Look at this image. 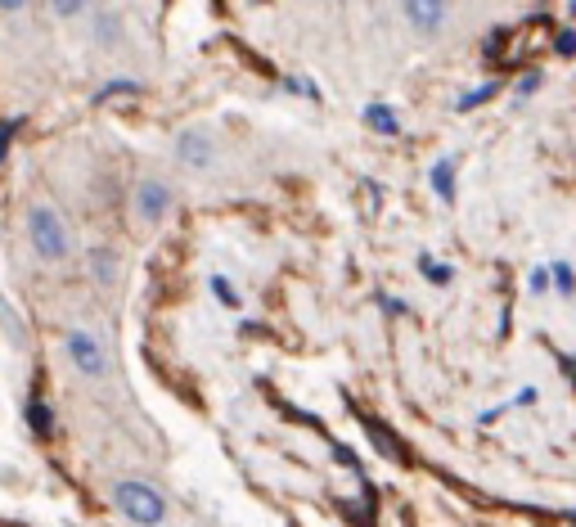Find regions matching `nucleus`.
<instances>
[{
    "label": "nucleus",
    "mask_w": 576,
    "mask_h": 527,
    "mask_svg": "<svg viewBox=\"0 0 576 527\" xmlns=\"http://www.w3.org/2000/svg\"><path fill=\"white\" fill-rule=\"evenodd\" d=\"M365 127H374L378 136H401V122H396V113L387 109V104H369V109H365Z\"/></svg>",
    "instance_id": "8"
},
{
    "label": "nucleus",
    "mask_w": 576,
    "mask_h": 527,
    "mask_svg": "<svg viewBox=\"0 0 576 527\" xmlns=\"http://www.w3.org/2000/svg\"><path fill=\"white\" fill-rule=\"evenodd\" d=\"M27 424H32V428H36V433H41V437H50L54 419H50V406H45L41 397H32V401H27Z\"/></svg>",
    "instance_id": "12"
},
{
    "label": "nucleus",
    "mask_w": 576,
    "mask_h": 527,
    "mask_svg": "<svg viewBox=\"0 0 576 527\" xmlns=\"http://www.w3.org/2000/svg\"><path fill=\"white\" fill-rule=\"evenodd\" d=\"M90 275H95L104 289L117 280V257H113V248H95V253H90Z\"/></svg>",
    "instance_id": "10"
},
{
    "label": "nucleus",
    "mask_w": 576,
    "mask_h": 527,
    "mask_svg": "<svg viewBox=\"0 0 576 527\" xmlns=\"http://www.w3.org/2000/svg\"><path fill=\"white\" fill-rule=\"evenodd\" d=\"M122 91H126V95H135V91H140V86H135V82H131V77H113V82H108V86H104V91H95V104L113 100V95H122Z\"/></svg>",
    "instance_id": "14"
},
{
    "label": "nucleus",
    "mask_w": 576,
    "mask_h": 527,
    "mask_svg": "<svg viewBox=\"0 0 576 527\" xmlns=\"http://www.w3.org/2000/svg\"><path fill=\"white\" fill-rule=\"evenodd\" d=\"M27 239H32V253L41 262H68L72 253V235H68V221L59 217V208L45 199L27 203Z\"/></svg>",
    "instance_id": "1"
},
{
    "label": "nucleus",
    "mask_w": 576,
    "mask_h": 527,
    "mask_svg": "<svg viewBox=\"0 0 576 527\" xmlns=\"http://www.w3.org/2000/svg\"><path fill=\"white\" fill-rule=\"evenodd\" d=\"M113 500L135 527H158L167 518V496L158 487H149L144 478H122L113 487Z\"/></svg>",
    "instance_id": "3"
},
{
    "label": "nucleus",
    "mask_w": 576,
    "mask_h": 527,
    "mask_svg": "<svg viewBox=\"0 0 576 527\" xmlns=\"http://www.w3.org/2000/svg\"><path fill=\"white\" fill-rule=\"evenodd\" d=\"M171 208H176V190H171L167 181L144 176V181L135 185V217H140L144 226H162V221L171 217Z\"/></svg>",
    "instance_id": "4"
},
{
    "label": "nucleus",
    "mask_w": 576,
    "mask_h": 527,
    "mask_svg": "<svg viewBox=\"0 0 576 527\" xmlns=\"http://www.w3.org/2000/svg\"><path fill=\"white\" fill-rule=\"evenodd\" d=\"M59 10V19H77L81 10H90V5H77V0H63V5H54Z\"/></svg>",
    "instance_id": "21"
},
{
    "label": "nucleus",
    "mask_w": 576,
    "mask_h": 527,
    "mask_svg": "<svg viewBox=\"0 0 576 527\" xmlns=\"http://www.w3.org/2000/svg\"><path fill=\"white\" fill-rule=\"evenodd\" d=\"M572 10H576V5H572Z\"/></svg>",
    "instance_id": "24"
},
{
    "label": "nucleus",
    "mask_w": 576,
    "mask_h": 527,
    "mask_svg": "<svg viewBox=\"0 0 576 527\" xmlns=\"http://www.w3.org/2000/svg\"><path fill=\"white\" fill-rule=\"evenodd\" d=\"M495 95V82H482L477 91H468V95H459V109H477V104H486Z\"/></svg>",
    "instance_id": "16"
},
{
    "label": "nucleus",
    "mask_w": 576,
    "mask_h": 527,
    "mask_svg": "<svg viewBox=\"0 0 576 527\" xmlns=\"http://www.w3.org/2000/svg\"><path fill=\"white\" fill-rule=\"evenodd\" d=\"M63 352H68L72 370H77L81 379H108V370H113V356H108L104 334L90 325L68 329V334H63Z\"/></svg>",
    "instance_id": "2"
},
{
    "label": "nucleus",
    "mask_w": 576,
    "mask_h": 527,
    "mask_svg": "<svg viewBox=\"0 0 576 527\" xmlns=\"http://www.w3.org/2000/svg\"><path fill=\"white\" fill-rule=\"evenodd\" d=\"M536 397H540V392H536V388H522V392H518V397H513V401H509V406H531V401H536Z\"/></svg>",
    "instance_id": "22"
},
{
    "label": "nucleus",
    "mask_w": 576,
    "mask_h": 527,
    "mask_svg": "<svg viewBox=\"0 0 576 527\" xmlns=\"http://www.w3.org/2000/svg\"><path fill=\"white\" fill-rule=\"evenodd\" d=\"M428 181H432V194H437L441 203L455 199V163H450V158H437V163H432Z\"/></svg>",
    "instance_id": "7"
},
{
    "label": "nucleus",
    "mask_w": 576,
    "mask_h": 527,
    "mask_svg": "<svg viewBox=\"0 0 576 527\" xmlns=\"http://www.w3.org/2000/svg\"><path fill=\"white\" fill-rule=\"evenodd\" d=\"M549 284H554V280H549V271H545V266H536V271H531V275H527V289H531V293H536V298H540V293H545V289H549Z\"/></svg>",
    "instance_id": "19"
},
{
    "label": "nucleus",
    "mask_w": 576,
    "mask_h": 527,
    "mask_svg": "<svg viewBox=\"0 0 576 527\" xmlns=\"http://www.w3.org/2000/svg\"><path fill=\"white\" fill-rule=\"evenodd\" d=\"M536 91H540V73H536V68H531V73L518 82V95H536Z\"/></svg>",
    "instance_id": "20"
},
{
    "label": "nucleus",
    "mask_w": 576,
    "mask_h": 527,
    "mask_svg": "<svg viewBox=\"0 0 576 527\" xmlns=\"http://www.w3.org/2000/svg\"><path fill=\"white\" fill-rule=\"evenodd\" d=\"M554 50H558V55H567V59H572V55H576V32H572V28H563V32H558V37H554Z\"/></svg>",
    "instance_id": "18"
},
{
    "label": "nucleus",
    "mask_w": 576,
    "mask_h": 527,
    "mask_svg": "<svg viewBox=\"0 0 576 527\" xmlns=\"http://www.w3.org/2000/svg\"><path fill=\"white\" fill-rule=\"evenodd\" d=\"M419 271H423V280H428V284H450V266L432 262V257H423V262H419Z\"/></svg>",
    "instance_id": "15"
},
{
    "label": "nucleus",
    "mask_w": 576,
    "mask_h": 527,
    "mask_svg": "<svg viewBox=\"0 0 576 527\" xmlns=\"http://www.w3.org/2000/svg\"><path fill=\"white\" fill-rule=\"evenodd\" d=\"M212 293H216V302H221V307H230V311L243 302V298H239V289H234V284L225 280V275H212Z\"/></svg>",
    "instance_id": "13"
},
{
    "label": "nucleus",
    "mask_w": 576,
    "mask_h": 527,
    "mask_svg": "<svg viewBox=\"0 0 576 527\" xmlns=\"http://www.w3.org/2000/svg\"><path fill=\"white\" fill-rule=\"evenodd\" d=\"M383 311H387V316H405V302L401 298H383Z\"/></svg>",
    "instance_id": "23"
},
{
    "label": "nucleus",
    "mask_w": 576,
    "mask_h": 527,
    "mask_svg": "<svg viewBox=\"0 0 576 527\" xmlns=\"http://www.w3.org/2000/svg\"><path fill=\"white\" fill-rule=\"evenodd\" d=\"M18 127H23V118H5V122H0V163H5V154H9V136H14Z\"/></svg>",
    "instance_id": "17"
},
{
    "label": "nucleus",
    "mask_w": 576,
    "mask_h": 527,
    "mask_svg": "<svg viewBox=\"0 0 576 527\" xmlns=\"http://www.w3.org/2000/svg\"><path fill=\"white\" fill-rule=\"evenodd\" d=\"M549 280H554L558 298H576V271H572V262H554V266H549Z\"/></svg>",
    "instance_id": "11"
},
{
    "label": "nucleus",
    "mask_w": 576,
    "mask_h": 527,
    "mask_svg": "<svg viewBox=\"0 0 576 527\" xmlns=\"http://www.w3.org/2000/svg\"><path fill=\"white\" fill-rule=\"evenodd\" d=\"M176 158L185 172H212L216 167V136L207 127H185L176 136Z\"/></svg>",
    "instance_id": "5"
},
{
    "label": "nucleus",
    "mask_w": 576,
    "mask_h": 527,
    "mask_svg": "<svg viewBox=\"0 0 576 527\" xmlns=\"http://www.w3.org/2000/svg\"><path fill=\"white\" fill-rule=\"evenodd\" d=\"M401 14H405V23H410V28L437 32V28H446L450 5H441V0H410V5H401Z\"/></svg>",
    "instance_id": "6"
},
{
    "label": "nucleus",
    "mask_w": 576,
    "mask_h": 527,
    "mask_svg": "<svg viewBox=\"0 0 576 527\" xmlns=\"http://www.w3.org/2000/svg\"><path fill=\"white\" fill-rule=\"evenodd\" d=\"M90 28H95V37L113 50L117 46V32H122V19H117L113 10H95V14H90Z\"/></svg>",
    "instance_id": "9"
}]
</instances>
